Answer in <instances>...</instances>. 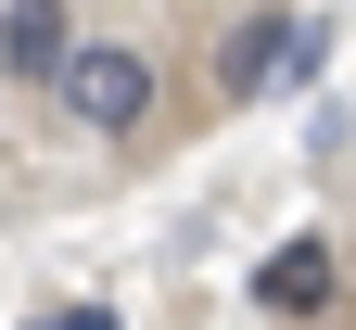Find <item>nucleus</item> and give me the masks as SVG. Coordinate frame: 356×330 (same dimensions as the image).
<instances>
[{"mask_svg":"<svg viewBox=\"0 0 356 330\" xmlns=\"http://www.w3.org/2000/svg\"><path fill=\"white\" fill-rule=\"evenodd\" d=\"M318 64H331V26H318V13H242L229 38H216V89H229V102L305 89Z\"/></svg>","mask_w":356,"mask_h":330,"instance_id":"nucleus-1","label":"nucleus"},{"mask_svg":"<svg viewBox=\"0 0 356 330\" xmlns=\"http://www.w3.org/2000/svg\"><path fill=\"white\" fill-rule=\"evenodd\" d=\"M64 115H76V127H140V115H153V51H127V38H76Z\"/></svg>","mask_w":356,"mask_h":330,"instance_id":"nucleus-2","label":"nucleus"},{"mask_svg":"<svg viewBox=\"0 0 356 330\" xmlns=\"http://www.w3.org/2000/svg\"><path fill=\"white\" fill-rule=\"evenodd\" d=\"M0 64L13 76H64L76 64V13L64 0H13V13H0Z\"/></svg>","mask_w":356,"mask_h":330,"instance_id":"nucleus-3","label":"nucleus"},{"mask_svg":"<svg viewBox=\"0 0 356 330\" xmlns=\"http://www.w3.org/2000/svg\"><path fill=\"white\" fill-rule=\"evenodd\" d=\"M254 305H267V317H318V305H331V242H318V229L254 267Z\"/></svg>","mask_w":356,"mask_h":330,"instance_id":"nucleus-4","label":"nucleus"},{"mask_svg":"<svg viewBox=\"0 0 356 330\" xmlns=\"http://www.w3.org/2000/svg\"><path fill=\"white\" fill-rule=\"evenodd\" d=\"M26 330H127L115 305H51V317H26Z\"/></svg>","mask_w":356,"mask_h":330,"instance_id":"nucleus-5","label":"nucleus"}]
</instances>
